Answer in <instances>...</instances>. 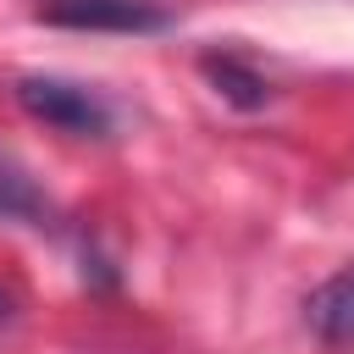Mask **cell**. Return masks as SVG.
<instances>
[{"instance_id": "cell-1", "label": "cell", "mask_w": 354, "mask_h": 354, "mask_svg": "<svg viewBox=\"0 0 354 354\" xmlns=\"http://www.w3.org/2000/svg\"><path fill=\"white\" fill-rule=\"evenodd\" d=\"M17 105L33 122H44V127H55L66 138H111V127H116L111 105L94 88L72 83V77H44V72L17 77Z\"/></svg>"}, {"instance_id": "cell-2", "label": "cell", "mask_w": 354, "mask_h": 354, "mask_svg": "<svg viewBox=\"0 0 354 354\" xmlns=\"http://www.w3.org/2000/svg\"><path fill=\"white\" fill-rule=\"evenodd\" d=\"M39 22L77 33H166L171 11L155 0H44Z\"/></svg>"}, {"instance_id": "cell-3", "label": "cell", "mask_w": 354, "mask_h": 354, "mask_svg": "<svg viewBox=\"0 0 354 354\" xmlns=\"http://www.w3.org/2000/svg\"><path fill=\"white\" fill-rule=\"evenodd\" d=\"M199 72H205L210 88H216L227 105H238V111H266V105H271L266 72L249 66L238 50H205V55H199Z\"/></svg>"}, {"instance_id": "cell-4", "label": "cell", "mask_w": 354, "mask_h": 354, "mask_svg": "<svg viewBox=\"0 0 354 354\" xmlns=\"http://www.w3.org/2000/svg\"><path fill=\"white\" fill-rule=\"evenodd\" d=\"M304 321H310V332L321 343H354V266H343L337 277L310 288Z\"/></svg>"}, {"instance_id": "cell-5", "label": "cell", "mask_w": 354, "mask_h": 354, "mask_svg": "<svg viewBox=\"0 0 354 354\" xmlns=\"http://www.w3.org/2000/svg\"><path fill=\"white\" fill-rule=\"evenodd\" d=\"M0 221H22V227H44L50 221V199L44 188L28 177L22 160H11L0 149Z\"/></svg>"}, {"instance_id": "cell-6", "label": "cell", "mask_w": 354, "mask_h": 354, "mask_svg": "<svg viewBox=\"0 0 354 354\" xmlns=\"http://www.w3.org/2000/svg\"><path fill=\"white\" fill-rule=\"evenodd\" d=\"M6 321H11V293L0 288V326H6Z\"/></svg>"}]
</instances>
